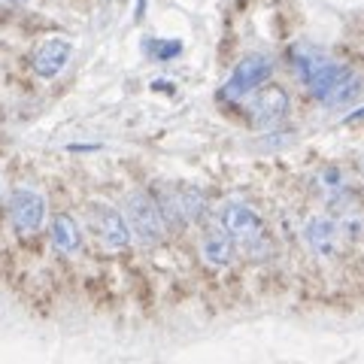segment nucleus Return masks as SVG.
Masks as SVG:
<instances>
[{
  "instance_id": "nucleus-1",
  "label": "nucleus",
  "mask_w": 364,
  "mask_h": 364,
  "mask_svg": "<svg viewBox=\"0 0 364 364\" xmlns=\"http://www.w3.org/2000/svg\"><path fill=\"white\" fill-rule=\"evenodd\" d=\"M291 61H294V70H298L306 91H310L316 100H322L325 107H343L352 97H358L361 79L352 73L349 67L328 58L325 52L310 49V46H298V49L291 52Z\"/></svg>"
},
{
  "instance_id": "nucleus-2",
  "label": "nucleus",
  "mask_w": 364,
  "mask_h": 364,
  "mask_svg": "<svg viewBox=\"0 0 364 364\" xmlns=\"http://www.w3.org/2000/svg\"><path fill=\"white\" fill-rule=\"evenodd\" d=\"M124 222L131 228V237H136L143 246H158L167 234V225L161 219L155 198L149 191H131L124 195Z\"/></svg>"
},
{
  "instance_id": "nucleus-3",
  "label": "nucleus",
  "mask_w": 364,
  "mask_h": 364,
  "mask_svg": "<svg viewBox=\"0 0 364 364\" xmlns=\"http://www.w3.org/2000/svg\"><path fill=\"white\" fill-rule=\"evenodd\" d=\"M219 228L231 237L234 246L240 243L243 249H258L264 246L267 240V231H264V222H261V215L246 207L243 200H228L222 203L219 210Z\"/></svg>"
},
{
  "instance_id": "nucleus-4",
  "label": "nucleus",
  "mask_w": 364,
  "mask_h": 364,
  "mask_svg": "<svg viewBox=\"0 0 364 364\" xmlns=\"http://www.w3.org/2000/svg\"><path fill=\"white\" fill-rule=\"evenodd\" d=\"M46 198L37 188L16 186L9 191V225L18 237H33L46 225Z\"/></svg>"
},
{
  "instance_id": "nucleus-5",
  "label": "nucleus",
  "mask_w": 364,
  "mask_h": 364,
  "mask_svg": "<svg viewBox=\"0 0 364 364\" xmlns=\"http://www.w3.org/2000/svg\"><path fill=\"white\" fill-rule=\"evenodd\" d=\"M88 222H91V231L100 240V246L109 249V252H122V249L131 246V228L124 222V215L109 207V203H91L88 207Z\"/></svg>"
},
{
  "instance_id": "nucleus-6",
  "label": "nucleus",
  "mask_w": 364,
  "mask_h": 364,
  "mask_svg": "<svg viewBox=\"0 0 364 364\" xmlns=\"http://www.w3.org/2000/svg\"><path fill=\"white\" fill-rule=\"evenodd\" d=\"M270 73H273V61L267 55H246V58L237 61L231 76H228V82L222 85V97H228V100L246 97L249 91L267 85Z\"/></svg>"
},
{
  "instance_id": "nucleus-7",
  "label": "nucleus",
  "mask_w": 364,
  "mask_h": 364,
  "mask_svg": "<svg viewBox=\"0 0 364 364\" xmlns=\"http://www.w3.org/2000/svg\"><path fill=\"white\" fill-rule=\"evenodd\" d=\"M73 58V43L67 37H46L31 55V67L40 79H55Z\"/></svg>"
},
{
  "instance_id": "nucleus-8",
  "label": "nucleus",
  "mask_w": 364,
  "mask_h": 364,
  "mask_svg": "<svg viewBox=\"0 0 364 364\" xmlns=\"http://www.w3.org/2000/svg\"><path fill=\"white\" fill-rule=\"evenodd\" d=\"M340 237H343V231L331 215H313L304 225V243L316 258H334L340 249Z\"/></svg>"
},
{
  "instance_id": "nucleus-9",
  "label": "nucleus",
  "mask_w": 364,
  "mask_h": 364,
  "mask_svg": "<svg viewBox=\"0 0 364 364\" xmlns=\"http://www.w3.org/2000/svg\"><path fill=\"white\" fill-rule=\"evenodd\" d=\"M249 112H252V122L258 124V128H273V124H279L282 119H286L289 95L279 85H261L258 97L252 100Z\"/></svg>"
},
{
  "instance_id": "nucleus-10",
  "label": "nucleus",
  "mask_w": 364,
  "mask_h": 364,
  "mask_svg": "<svg viewBox=\"0 0 364 364\" xmlns=\"http://www.w3.org/2000/svg\"><path fill=\"white\" fill-rule=\"evenodd\" d=\"M200 258H203V264L213 267V270H222L228 267L234 261V240L228 237L219 225H213L203 231L200 237Z\"/></svg>"
},
{
  "instance_id": "nucleus-11",
  "label": "nucleus",
  "mask_w": 364,
  "mask_h": 364,
  "mask_svg": "<svg viewBox=\"0 0 364 364\" xmlns=\"http://www.w3.org/2000/svg\"><path fill=\"white\" fill-rule=\"evenodd\" d=\"M49 240L61 255H76L82 249V231L70 213H58L49 222Z\"/></svg>"
},
{
  "instance_id": "nucleus-12",
  "label": "nucleus",
  "mask_w": 364,
  "mask_h": 364,
  "mask_svg": "<svg viewBox=\"0 0 364 364\" xmlns=\"http://www.w3.org/2000/svg\"><path fill=\"white\" fill-rule=\"evenodd\" d=\"M182 52V43L179 40H146V55L155 61H170Z\"/></svg>"
},
{
  "instance_id": "nucleus-13",
  "label": "nucleus",
  "mask_w": 364,
  "mask_h": 364,
  "mask_svg": "<svg viewBox=\"0 0 364 364\" xmlns=\"http://www.w3.org/2000/svg\"><path fill=\"white\" fill-rule=\"evenodd\" d=\"M143 4H146V0H140V4H136V16H140V13H143Z\"/></svg>"
},
{
  "instance_id": "nucleus-14",
  "label": "nucleus",
  "mask_w": 364,
  "mask_h": 364,
  "mask_svg": "<svg viewBox=\"0 0 364 364\" xmlns=\"http://www.w3.org/2000/svg\"><path fill=\"white\" fill-rule=\"evenodd\" d=\"M4 4H28V0H4Z\"/></svg>"
}]
</instances>
